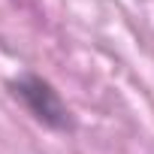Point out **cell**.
<instances>
[{
	"label": "cell",
	"instance_id": "cell-1",
	"mask_svg": "<svg viewBox=\"0 0 154 154\" xmlns=\"http://www.w3.org/2000/svg\"><path fill=\"white\" fill-rule=\"evenodd\" d=\"M9 88H12V94L27 106V112H30L36 121H42L45 127H51V130H69V127H72L69 109L63 106V100L57 97V91H54L45 79L27 72V75L12 79Z\"/></svg>",
	"mask_w": 154,
	"mask_h": 154
}]
</instances>
